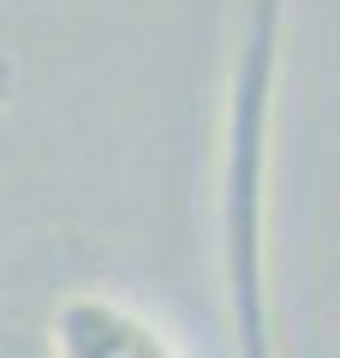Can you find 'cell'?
<instances>
[{
    "mask_svg": "<svg viewBox=\"0 0 340 358\" xmlns=\"http://www.w3.org/2000/svg\"><path fill=\"white\" fill-rule=\"evenodd\" d=\"M48 346L54 358H179L150 310L96 287H78L48 310Z\"/></svg>",
    "mask_w": 340,
    "mask_h": 358,
    "instance_id": "7a4b0ae2",
    "label": "cell"
},
{
    "mask_svg": "<svg viewBox=\"0 0 340 358\" xmlns=\"http://www.w3.org/2000/svg\"><path fill=\"white\" fill-rule=\"evenodd\" d=\"M287 60V0H245L239 42L221 90V150H215V251L221 299L239 358H287L269 257V185H275V108Z\"/></svg>",
    "mask_w": 340,
    "mask_h": 358,
    "instance_id": "6da1fadb",
    "label": "cell"
},
{
    "mask_svg": "<svg viewBox=\"0 0 340 358\" xmlns=\"http://www.w3.org/2000/svg\"><path fill=\"white\" fill-rule=\"evenodd\" d=\"M13 84H18V66H13V54H0V108L13 96Z\"/></svg>",
    "mask_w": 340,
    "mask_h": 358,
    "instance_id": "3957f363",
    "label": "cell"
}]
</instances>
